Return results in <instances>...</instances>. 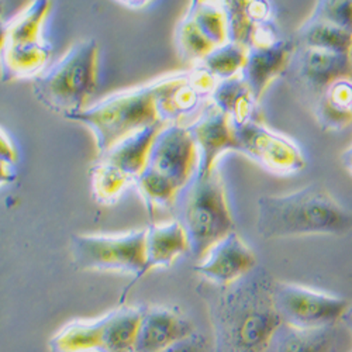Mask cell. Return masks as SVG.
<instances>
[{
    "mask_svg": "<svg viewBox=\"0 0 352 352\" xmlns=\"http://www.w3.org/2000/svg\"><path fill=\"white\" fill-rule=\"evenodd\" d=\"M276 280L261 265L223 287L214 326L226 352H268L283 321L274 303Z\"/></svg>",
    "mask_w": 352,
    "mask_h": 352,
    "instance_id": "cell-1",
    "label": "cell"
},
{
    "mask_svg": "<svg viewBox=\"0 0 352 352\" xmlns=\"http://www.w3.org/2000/svg\"><path fill=\"white\" fill-rule=\"evenodd\" d=\"M258 236L279 240L303 236H342L352 230V213L318 182L285 195L256 200Z\"/></svg>",
    "mask_w": 352,
    "mask_h": 352,
    "instance_id": "cell-2",
    "label": "cell"
},
{
    "mask_svg": "<svg viewBox=\"0 0 352 352\" xmlns=\"http://www.w3.org/2000/svg\"><path fill=\"white\" fill-rule=\"evenodd\" d=\"M176 72L158 76L150 82L111 94L92 103L67 120L79 123L94 135L98 154L116 142L154 124H164L160 98L173 80Z\"/></svg>",
    "mask_w": 352,
    "mask_h": 352,
    "instance_id": "cell-3",
    "label": "cell"
},
{
    "mask_svg": "<svg viewBox=\"0 0 352 352\" xmlns=\"http://www.w3.org/2000/svg\"><path fill=\"white\" fill-rule=\"evenodd\" d=\"M199 168V151L186 124H164L135 189L150 210L165 209L179 199Z\"/></svg>",
    "mask_w": 352,
    "mask_h": 352,
    "instance_id": "cell-4",
    "label": "cell"
},
{
    "mask_svg": "<svg viewBox=\"0 0 352 352\" xmlns=\"http://www.w3.org/2000/svg\"><path fill=\"white\" fill-rule=\"evenodd\" d=\"M99 44L75 41L56 61L33 79V95L45 109L65 119L91 106L99 85Z\"/></svg>",
    "mask_w": 352,
    "mask_h": 352,
    "instance_id": "cell-5",
    "label": "cell"
},
{
    "mask_svg": "<svg viewBox=\"0 0 352 352\" xmlns=\"http://www.w3.org/2000/svg\"><path fill=\"white\" fill-rule=\"evenodd\" d=\"M179 221L184 224L190 252L201 258L208 250L234 231V220L226 186L217 168L210 172H196L189 185L179 195Z\"/></svg>",
    "mask_w": 352,
    "mask_h": 352,
    "instance_id": "cell-6",
    "label": "cell"
},
{
    "mask_svg": "<svg viewBox=\"0 0 352 352\" xmlns=\"http://www.w3.org/2000/svg\"><path fill=\"white\" fill-rule=\"evenodd\" d=\"M162 126L161 123L140 130L99 154L91 169V189L96 203L111 206L129 188L135 186Z\"/></svg>",
    "mask_w": 352,
    "mask_h": 352,
    "instance_id": "cell-7",
    "label": "cell"
},
{
    "mask_svg": "<svg viewBox=\"0 0 352 352\" xmlns=\"http://www.w3.org/2000/svg\"><path fill=\"white\" fill-rule=\"evenodd\" d=\"M142 310L119 307L96 318L69 321L48 342L51 352H133Z\"/></svg>",
    "mask_w": 352,
    "mask_h": 352,
    "instance_id": "cell-8",
    "label": "cell"
},
{
    "mask_svg": "<svg viewBox=\"0 0 352 352\" xmlns=\"http://www.w3.org/2000/svg\"><path fill=\"white\" fill-rule=\"evenodd\" d=\"M71 256L80 271L146 274L144 228L116 234H78L71 240Z\"/></svg>",
    "mask_w": 352,
    "mask_h": 352,
    "instance_id": "cell-9",
    "label": "cell"
},
{
    "mask_svg": "<svg viewBox=\"0 0 352 352\" xmlns=\"http://www.w3.org/2000/svg\"><path fill=\"white\" fill-rule=\"evenodd\" d=\"M274 303L283 324L296 329L336 326L349 306L341 296L289 282L275 283Z\"/></svg>",
    "mask_w": 352,
    "mask_h": 352,
    "instance_id": "cell-10",
    "label": "cell"
},
{
    "mask_svg": "<svg viewBox=\"0 0 352 352\" xmlns=\"http://www.w3.org/2000/svg\"><path fill=\"white\" fill-rule=\"evenodd\" d=\"M239 150L261 168L278 176H292L306 168V157L298 142L270 129L262 120L236 126Z\"/></svg>",
    "mask_w": 352,
    "mask_h": 352,
    "instance_id": "cell-11",
    "label": "cell"
},
{
    "mask_svg": "<svg viewBox=\"0 0 352 352\" xmlns=\"http://www.w3.org/2000/svg\"><path fill=\"white\" fill-rule=\"evenodd\" d=\"M220 80L200 65L176 71L173 80L160 98V113L164 124H184L189 117H196L212 100Z\"/></svg>",
    "mask_w": 352,
    "mask_h": 352,
    "instance_id": "cell-12",
    "label": "cell"
},
{
    "mask_svg": "<svg viewBox=\"0 0 352 352\" xmlns=\"http://www.w3.org/2000/svg\"><path fill=\"white\" fill-rule=\"evenodd\" d=\"M286 74L318 98L333 82L352 76V52L296 45Z\"/></svg>",
    "mask_w": 352,
    "mask_h": 352,
    "instance_id": "cell-13",
    "label": "cell"
},
{
    "mask_svg": "<svg viewBox=\"0 0 352 352\" xmlns=\"http://www.w3.org/2000/svg\"><path fill=\"white\" fill-rule=\"evenodd\" d=\"M199 151L197 172H210L217 168L220 157L239 150L236 124L212 100L190 124H186Z\"/></svg>",
    "mask_w": 352,
    "mask_h": 352,
    "instance_id": "cell-14",
    "label": "cell"
},
{
    "mask_svg": "<svg viewBox=\"0 0 352 352\" xmlns=\"http://www.w3.org/2000/svg\"><path fill=\"white\" fill-rule=\"evenodd\" d=\"M256 265L255 254L234 230L208 250L195 271L210 283L226 287L240 280Z\"/></svg>",
    "mask_w": 352,
    "mask_h": 352,
    "instance_id": "cell-15",
    "label": "cell"
},
{
    "mask_svg": "<svg viewBox=\"0 0 352 352\" xmlns=\"http://www.w3.org/2000/svg\"><path fill=\"white\" fill-rule=\"evenodd\" d=\"M193 333V324L181 311L153 306L142 310L133 352H162Z\"/></svg>",
    "mask_w": 352,
    "mask_h": 352,
    "instance_id": "cell-16",
    "label": "cell"
},
{
    "mask_svg": "<svg viewBox=\"0 0 352 352\" xmlns=\"http://www.w3.org/2000/svg\"><path fill=\"white\" fill-rule=\"evenodd\" d=\"M295 48V41L280 38L272 44L248 50V60L241 75L258 99L276 78L286 74Z\"/></svg>",
    "mask_w": 352,
    "mask_h": 352,
    "instance_id": "cell-17",
    "label": "cell"
},
{
    "mask_svg": "<svg viewBox=\"0 0 352 352\" xmlns=\"http://www.w3.org/2000/svg\"><path fill=\"white\" fill-rule=\"evenodd\" d=\"M144 252L146 272L169 268L190 252L188 232L179 220L151 224L144 228Z\"/></svg>",
    "mask_w": 352,
    "mask_h": 352,
    "instance_id": "cell-18",
    "label": "cell"
},
{
    "mask_svg": "<svg viewBox=\"0 0 352 352\" xmlns=\"http://www.w3.org/2000/svg\"><path fill=\"white\" fill-rule=\"evenodd\" d=\"M228 20L230 40L248 48L254 33L263 24L275 21L271 0H220Z\"/></svg>",
    "mask_w": 352,
    "mask_h": 352,
    "instance_id": "cell-19",
    "label": "cell"
},
{
    "mask_svg": "<svg viewBox=\"0 0 352 352\" xmlns=\"http://www.w3.org/2000/svg\"><path fill=\"white\" fill-rule=\"evenodd\" d=\"M2 52V75L5 80L36 79L51 64L52 48L44 40L30 44H14L0 47Z\"/></svg>",
    "mask_w": 352,
    "mask_h": 352,
    "instance_id": "cell-20",
    "label": "cell"
},
{
    "mask_svg": "<svg viewBox=\"0 0 352 352\" xmlns=\"http://www.w3.org/2000/svg\"><path fill=\"white\" fill-rule=\"evenodd\" d=\"M52 9V0H27V3L2 24L0 47L44 41V25Z\"/></svg>",
    "mask_w": 352,
    "mask_h": 352,
    "instance_id": "cell-21",
    "label": "cell"
},
{
    "mask_svg": "<svg viewBox=\"0 0 352 352\" xmlns=\"http://www.w3.org/2000/svg\"><path fill=\"white\" fill-rule=\"evenodd\" d=\"M316 120L324 131H341L352 123V76L333 82L316 102Z\"/></svg>",
    "mask_w": 352,
    "mask_h": 352,
    "instance_id": "cell-22",
    "label": "cell"
},
{
    "mask_svg": "<svg viewBox=\"0 0 352 352\" xmlns=\"http://www.w3.org/2000/svg\"><path fill=\"white\" fill-rule=\"evenodd\" d=\"M212 102L230 116L236 126L251 120H261L258 111L259 99L243 75L220 80L212 96Z\"/></svg>",
    "mask_w": 352,
    "mask_h": 352,
    "instance_id": "cell-23",
    "label": "cell"
},
{
    "mask_svg": "<svg viewBox=\"0 0 352 352\" xmlns=\"http://www.w3.org/2000/svg\"><path fill=\"white\" fill-rule=\"evenodd\" d=\"M336 326L320 329H296L282 324L272 346L275 352H331Z\"/></svg>",
    "mask_w": 352,
    "mask_h": 352,
    "instance_id": "cell-24",
    "label": "cell"
},
{
    "mask_svg": "<svg viewBox=\"0 0 352 352\" xmlns=\"http://www.w3.org/2000/svg\"><path fill=\"white\" fill-rule=\"evenodd\" d=\"M295 44L336 52H352V33L326 21L306 19L298 28Z\"/></svg>",
    "mask_w": 352,
    "mask_h": 352,
    "instance_id": "cell-25",
    "label": "cell"
},
{
    "mask_svg": "<svg viewBox=\"0 0 352 352\" xmlns=\"http://www.w3.org/2000/svg\"><path fill=\"white\" fill-rule=\"evenodd\" d=\"M175 47L181 58L192 65L200 64L217 45L203 32L195 19L186 13L176 25Z\"/></svg>",
    "mask_w": 352,
    "mask_h": 352,
    "instance_id": "cell-26",
    "label": "cell"
},
{
    "mask_svg": "<svg viewBox=\"0 0 352 352\" xmlns=\"http://www.w3.org/2000/svg\"><path fill=\"white\" fill-rule=\"evenodd\" d=\"M248 60V48L240 43L228 41L214 51H212L204 60L197 64L209 71L217 80L230 79L243 74Z\"/></svg>",
    "mask_w": 352,
    "mask_h": 352,
    "instance_id": "cell-27",
    "label": "cell"
},
{
    "mask_svg": "<svg viewBox=\"0 0 352 352\" xmlns=\"http://www.w3.org/2000/svg\"><path fill=\"white\" fill-rule=\"evenodd\" d=\"M307 19L326 21L352 33V0H317Z\"/></svg>",
    "mask_w": 352,
    "mask_h": 352,
    "instance_id": "cell-28",
    "label": "cell"
},
{
    "mask_svg": "<svg viewBox=\"0 0 352 352\" xmlns=\"http://www.w3.org/2000/svg\"><path fill=\"white\" fill-rule=\"evenodd\" d=\"M19 153L12 137L2 129V138H0V166H2V185L14 181L17 173Z\"/></svg>",
    "mask_w": 352,
    "mask_h": 352,
    "instance_id": "cell-29",
    "label": "cell"
},
{
    "mask_svg": "<svg viewBox=\"0 0 352 352\" xmlns=\"http://www.w3.org/2000/svg\"><path fill=\"white\" fill-rule=\"evenodd\" d=\"M162 352H214V346L206 336L195 331L186 338L168 346Z\"/></svg>",
    "mask_w": 352,
    "mask_h": 352,
    "instance_id": "cell-30",
    "label": "cell"
},
{
    "mask_svg": "<svg viewBox=\"0 0 352 352\" xmlns=\"http://www.w3.org/2000/svg\"><path fill=\"white\" fill-rule=\"evenodd\" d=\"M114 2L120 3L122 6L130 10H141V9L148 8L151 3L155 2V0H114Z\"/></svg>",
    "mask_w": 352,
    "mask_h": 352,
    "instance_id": "cell-31",
    "label": "cell"
},
{
    "mask_svg": "<svg viewBox=\"0 0 352 352\" xmlns=\"http://www.w3.org/2000/svg\"><path fill=\"white\" fill-rule=\"evenodd\" d=\"M341 162L352 173V145H349L348 148L341 154Z\"/></svg>",
    "mask_w": 352,
    "mask_h": 352,
    "instance_id": "cell-32",
    "label": "cell"
},
{
    "mask_svg": "<svg viewBox=\"0 0 352 352\" xmlns=\"http://www.w3.org/2000/svg\"><path fill=\"white\" fill-rule=\"evenodd\" d=\"M341 321L344 322V324L346 326V329H348V330L351 331V334H352V305L348 306V309L345 310V313H344Z\"/></svg>",
    "mask_w": 352,
    "mask_h": 352,
    "instance_id": "cell-33",
    "label": "cell"
},
{
    "mask_svg": "<svg viewBox=\"0 0 352 352\" xmlns=\"http://www.w3.org/2000/svg\"><path fill=\"white\" fill-rule=\"evenodd\" d=\"M201 2H206V0H190V5L189 6H196V5L201 3Z\"/></svg>",
    "mask_w": 352,
    "mask_h": 352,
    "instance_id": "cell-34",
    "label": "cell"
}]
</instances>
